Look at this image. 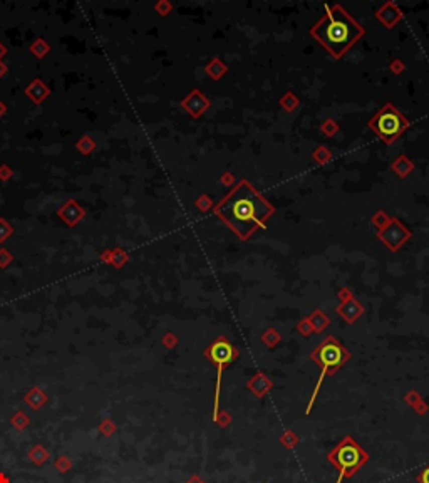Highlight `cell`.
Masks as SVG:
<instances>
[{"mask_svg": "<svg viewBox=\"0 0 429 483\" xmlns=\"http://www.w3.org/2000/svg\"><path fill=\"white\" fill-rule=\"evenodd\" d=\"M213 211L238 238L247 242L257 230L265 228L275 208L250 181L240 180L213 206Z\"/></svg>", "mask_w": 429, "mask_h": 483, "instance_id": "cell-1", "label": "cell"}, {"mask_svg": "<svg viewBox=\"0 0 429 483\" xmlns=\"http://www.w3.org/2000/svg\"><path fill=\"white\" fill-rule=\"evenodd\" d=\"M326 9L322 19L310 27V35L334 59H341L366 34V29L342 5L336 4Z\"/></svg>", "mask_w": 429, "mask_h": 483, "instance_id": "cell-2", "label": "cell"}, {"mask_svg": "<svg viewBox=\"0 0 429 483\" xmlns=\"http://www.w3.org/2000/svg\"><path fill=\"white\" fill-rule=\"evenodd\" d=\"M349 357H351V354L347 352L346 347H344L341 342L332 336L326 337V339H324L320 344L312 351L310 359L320 367V376H318L315 389H313L310 403H308V406H307V413L312 410L313 403H315V397L318 394V391H320L324 379H326L327 376L334 374L337 369H341V367L349 361Z\"/></svg>", "mask_w": 429, "mask_h": 483, "instance_id": "cell-3", "label": "cell"}, {"mask_svg": "<svg viewBox=\"0 0 429 483\" xmlns=\"http://www.w3.org/2000/svg\"><path fill=\"white\" fill-rule=\"evenodd\" d=\"M409 121L401 111H399L392 103H386L376 114L372 116L367 123V128L372 129L386 144H392L406 133L409 128Z\"/></svg>", "mask_w": 429, "mask_h": 483, "instance_id": "cell-4", "label": "cell"}, {"mask_svg": "<svg viewBox=\"0 0 429 483\" xmlns=\"http://www.w3.org/2000/svg\"><path fill=\"white\" fill-rule=\"evenodd\" d=\"M327 458L339 470V476L336 483H342L344 478L354 476L362 468L364 463L369 460L367 453L364 451L351 436L344 438V440L329 453Z\"/></svg>", "mask_w": 429, "mask_h": 483, "instance_id": "cell-5", "label": "cell"}, {"mask_svg": "<svg viewBox=\"0 0 429 483\" xmlns=\"http://www.w3.org/2000/svg\"><path fill=\"white\" fill-rule=\"evenodd\" d=\"M204 356L211 364L217 367V389H214V406H213V420L218 418V408H220V391H222V374L228 366L238 357V349L232 344L227 337H217L206 351Z\"/></svg>", "mask_w": 429, "mask_h": 483, "instance_id": "cell-6", "label": "cell"}, {"mask_svg": "<svg viewBox=\"0 0 429 483\" xmlns=\"http://www.w3.org/2000/svg\"><path fill=\"white\" fill-rule=\"evenodd\" d=\"M411 236H412L411 230H409L407 226L397 218H392V221L386 226V228L377 231V238L381 240L391 252H397L404 244H406V242H409Z\"/></svg>", "mask_w": 429, "mask_h": 483, "instance_id": "cell-7", "label": "cell"}, {"mask_svg": "<svg viewBox=\"0 0 429 483\" xmlns=\"http://www.w3.org/2000/svg\"><path fill=\"white\" fill-rule=\"evenodd\" d=\"M209 106H211V101H209L199 89L189 91V94L181 101V108L186 111L191 118H199V116H203L208 111Z\"/></svg>", "mask_w": 429, "mask_h": 483, "instance_id": "cell-8", "label": "cell"}, {"mask_svg": "<svg viewBox=\"0 0 429 483\" xmlns=\"http://www.w3.org/2000/svg\"><path fill=\"white\" fill-rule=\"evenodd\" d=\"M57 216L67 226H76L79 221L86 216V210H84L76 200H67L66 203L57 210Z\"/></svg>", "mask_w": 429, "mask_h": 483, "instance_id": "cell-9", "label": "cell"}, {"mask_svg": "<svg viewBox=\"0 0 429 483\" xmlns=\"http://www.w3.org/2000/svg\"><path fill=\"white\" fill-rule=\"evenodd\" d=\"M376 19L386 29H394V25L402 20V10L394 2H386L376 12Z\"/></svg>", "mask_w": 429, "mask_h": 483, "instance_id": "cell-10", "label": "cell"}, {"mask_svg": "<svg viewBox=\"0 0 429 483\" xmlns=\"http://www.w3.org/2000/svg\"><path fill=\"white\" fill-rule=\"evenodd\" d=\"M49 94H51V89H49V86L44 83L42 79H39V77L34 79L32 83L26 88V96L32 101L34 104L44 103V101L49 98Z\"/></svg>", "mask_w": 429, "mask_h": 483, "instance_id": "cell-11", "label": "cell"}, {"mask_svg": "<svg viewBox=\"0 0 429 483\" xmlns=\"http://www.w3.org/2000/svg\"><path fill=\"white\" fill-rule=\"evenodd\" d=\"M362 312H364V307L359 304L354 297L351 300L342 302V304L337 307V314L341 315L347 324H352L354 320H357L359 317L362 315Z\"/></svg>", "mask_w": 429, "mask_h": 483, "instance_id": "cell-12", "label": "cell"}, {"mask_svg": "<svg viewBox=\"0 0 429 483\" xmlns=\"http://www.w3.org/2000/svg\"><path fill=\"white\" fill-rule=\"evenodd\" d=\"M391 170L399 176V178H406V176H409L414 171V163L407 158L406 154H401L391 163Z\"/></svg>", "mask_w": 429, "mask_h": 483, "instance_id": "cell-13", "label": "cell"}, {"mask_svg": "<svg viewBox=\"0 0 429 483\" xmlns=\"http://www.w3.org/2000/svg\"><path fill=\"white\" fill-rule=\"evenodd\" d=\"M204 72H206L213 80H220L223 75L228 72V67H227V64L223 62L222 59L213 57V59L208 62L206 67H204Z\"/></svg>", "mask_w": 429, "mask_h": 483, "instance_id": "cell-14", "label": "cell"}, {"mask_svg": "<svg viewBox=\"0 0 429 483\" xmlns=\"http://www.w3.org/2000/svg\"><path fill=\"white\" fill-rule=\"evenodd\" d=\"M278 103H280V106L283 108V111H285V113L290 114V113H293V111L298 108V104H300V99H298L297 96L292 93V91H287V93L280 98V101H278Z\"/></svg>", "mask_w": 429, "mask_h": 483, "instance_id": "cell-15", "label": "cell"}, {"mask_svg": "<svg viewBox=\"0 0 429 483\" xmlns=\"http://www.w3.org/2000/svg\"><path fill=\"white\" fill-rule=\"evenodd\" d=\"M128 260H129L128 252L123 250L121 247H116V249L111 250V260H109V264H111L114 269H123V267L128 264Z\"/></svg>", "mask_w": 429, "mask_h": 483, "instance_id": "cell-16", "label": "cell"}, {"mask_svg": "<svg viewBox=\"0 0 429 483\" xmlns=\"http://www.w3.org/2000/svg\"><path fill=\"white\" fill-rule=\"evenodd\" d=\"M49 50H51V45L47 44L46 39H36L31 44V52L36 55L37 59H44L49 54Z\"/></svg>", "mask_w": 429, "mask_h": 483, "instance_id": "cell-17", "label": "cell"}, {"mask_svg": "<svg viewBox=\"0 0 429 483\" xmlns=\"http://www.w3.org/2000/svg\"><path fill=\"white\" fill-rule=\"evenodd\" d=\"M76 148H77V151H79L81 154H86V156H87V154H91L94 149H96V141H94L89 134H86V136H82V138L76 143Z\"/></svg>", "mask_w": 429, "mask_h": 483, "instance_id": "cell-18", "label": "cell"}, {"mask_svg": "<svg viewBox=\"0 0 429 483\" xmlns=\"http://www.w3.org/2000/svg\"><path fill=\"white\" fill-rule=\"evenodd\" d=\"M392 218H394V216L387 215L384 210H377V211H376V215L372 216L371 223H372L374 226H376L377 231H379V230H384V228H386V226L392 221Z\"/></svg>", "mask_w": 429, "mask_h": 483, "instance_id": "cell-19", "label": "cell"}, {"mask_svg": "<svg viewBox=\"0 0 429 483\" xmlns=\"http://www.w3.org/2000/svg\"><path fill=\"white\" fill-rule=\"evenodd\" d=\"M312 159L315 161L317 165H327L329 161L332 159V153L329 151L327 146H318V148L313 149L312 153Z\"/></svg>", "mask_w": 429, "mask_h": 483, "instance_id": "cell-20", "label": "cell"}, {"mask_svg": "<svg viewBox=\"0 0 429 483\" xmlns=\"http://www.w3.org/2000/svg\"><path fill=\"white\" fill-rule=\"evenodd\" d=\"M307 319H308V322H310L312 329H315L317 332H318V331H322L324 327H326V326L329 324V322H331V320L327 319L326 315L322 314L320 310H315L310 317H307Z\"/></svg>", "mask_w": 429, "mask_h": 483, "instance_id": "cell-21", "label": "cell"}, {"mask_svg": "<svg viewBox=\"0 0 429 483\" xmlns=\"http://www.w3.org/2000/svg\"><path fill=\"white\" fill-rule=\"evenodd\" d=\"M320 131H322V134L327 136V138H334V136L339 133V124L334 119H326L320 124Z\"/></svg>", "mask_w": 429, "mask_h": 483, "instance_id": "cell-22", "label": "cell"}, {"mask_svg": "<svg viewBox=\"0 0 429 483\" xmlns=\"http://www.w3.org/2000/svg\"><path fill=\"white\" fill-rule=\"evenodd\" d=\"M194 206H196L198 211H201V213H206L208 210L213 208V200L209 198L208 195H199L196 201H194Z\"/></svg>", "mask_w": 429, "mask_h": 483, "instance_id": "cell-23", "label": "cell"}, {"mask_svg": "<svg viewBox=\"0 0 429 483\" xmlns=\"http://www.w3.org/2000/svg\"><path fill=\"white\" fill-rule=\"evenodd\" d=\"M27 401H31V405L34 406V408H39L42 405L44 401H46V396H44V392L41 391V389H37V387H34V389L31 391V394H29L27 397H26Z\"/></svg>", "mask_w": 429, "mask_h": 483, "instance_id": "cell-24", "label": "cell"}, {"mask_svg": "<svg viewBox=\"0 0 429 483\" xmlns=\"http://www.w3.org/2000/svg\"><path fill=\"white\" fill-rule=\"evenodd\" d=\"M12 233H14L12 225L9 223L6 218H0V244H2V242H6Z\"/></svg>", "mask_w": 429, "mask_h": 483, "instance_id": "cell-25", "label": "cell"}, {"mask_svg": "<svg viewBox=\"0 0 429 483\" xmlns=\"http://www.w3.org/2000/svg\"><path fill=\"white\" fill-rule=\"evenodd\" d=\"M154 10L156 14H159L161 17H166V15L173 10V5L168 2V0H159V2L154 5Z\"/></svg>", "mask_w": 429, "mask_h": 483, "instance_id": "cell-26", "label": "cell"}, {"mask_svg": "<svg viewBox=\"0 0 429 483\" xmlns=\"http://www.w3.org/2000/svg\"><path fill=\"white\" fill-rule=\"evenodd\" d=\"M14 255H11V252L7 249H0V269H6L12 264Z\"/></svg>", "mask_w": 429, "mask_h": 483, "instance_id": "cell-27", "label": "cell"}, {"mask_svg": "<svg viewBox=\"0 0 429 483\" xmlns=\"http://www.w3.org/2000/svg\"><path fill=\"white\" fill-rule=\"evenodd\" d=\"M263 341H265L268 346H273V344H275V342L280 341V336H278V332H277V331L268 329V331H267V334L263 336Z\"/></svg>", "mask_w": 429, "mask_h": 483, "instance_id": "cell-28", "label": "cell"}, {"mask_svg": "<svg viewBox=\"0 0 429 483\" xmlns=\"http://www.w3.org/2000/svg\"><path fill=\"white\" fill-rule=\"evenodd\" d=\"M297 331H298V332H302L303 336H308L313 329H312V326H310V322H308V319H302L300 322H298Z\"/></svg>", "mask_w": 429, "mask_h": 483, "instance_id": "cell-29", "label": "cell"}, {"mask_svg": "<svg viewBox=\"0 0 429 483\" xmlns=\"http://www.w3.org/2000/svg\"><path fill=\"white\" fill-rule=\"evenodd\" d=\"M389 69H391V72H394V74H402L404 69H406V65H404V62L401 59H396V60H392V62H391Z\"/></svg>", "mask_w": 429, "mask_h": 483, "instance_id": "cell-30", "label": "cell"}, {"mask_svg": "<svg viewBox=\"0 0 429 483\" xmlns=\"http://www.w3.org/2000/svg\"><path fill=\"white\" fill-rule=\"evenodd\" d=\"M12 178V170L7 165H0V181H9Z\"/></svg>", "mask_w": 429, "mask_h": 483, "instance_id": "cell-31", "label": "cell"}, {"mask_svg": "<svg viewBox=\"0 0 429 483\" xmlns=\"http://www.w3.org/2000/svg\"><path fill=\"white\" fill-rule=\"evenodd\" d=\"M220 183L225 186H235V178H233L232 173H225V175H222Z\"/></svg>", "mask_w": 429, "mask_h": 483, "instance_id": "cell-32", "label": "cell"}, {"mask_svg": "<svg viewBox=\"0 0 429 483\" xmlns=\"http://www.w3.org/2000/svg\"><path fill=\"white\" fill-rule=\"evenodd\" d=\"M339 299H341L342 302H347V300H351L352 299V292H351V289H342V290H339Z\"/></svg>", "mask_w": 429, "mask_h": 483, "instance_id": "cell-33", "label": "cell"}, {"mask_svg": "<svg viewBox=\"0 0 429 483\" xmlns=\"http://www.w3.org/2000/svg\"><path fill=\"white\" fill-rule=\"evenodd\" d=\"M419 483H429V466L427 468H424V470L421 471V475H419Z\"/></svg>", "mask_w": 429, "mask_h": 483, "instance_id": "cell-34", "label": "cell"}, {"mask_svg": "<svg viewBox=\"0 0 429 483\" xmlns=\"http://www.w3.org/2000/svg\"><path fill=\"white\" fill-rule=\"evenodd\" d=\"M109 260H111V250H104L101 254V262H104V264H109Z\"/></svg>", "mask_w": 429, "mask_h": 483, "instance_id": "cell-35", "label": "cell"}, {"mask_svg": "<svg viewBox=\"0 0 429 483\" xmlns=\"http://www.w3.org/2000/svg\"><path fill=\"white\" fill-rule=\"evenodd\" d=\"M6 74H7V64H4L2 60H0V79H2Z\"/></svg>", "mask_w": 429, "mask_h": 483, "instance_id": "cell-36", "label": "cell"}, {"mask_svg": "<svg viewBox=\"0 0 429 483\" xmlns=\"http://www.w3.org/2000/svg\"><path fill=\"white\" fill-rule=\"evenodd\" d=\"M173 342H176V339H173V334H166V337H164V344L171 346Z\"/></svg>", "mask_w": 429, "mask_h": 483, "instance_id": "cell-37", "label": "cell"}, {"mask_svg": "<svg viewBox=\"0 0 429 483\" xmlns=\"http://www.w3.org/2000/svg\"><path fill=\"white\" fill-rule=\"evenodd\" d=\"M7 113V104L4 101H0V116H4Z\"/></svg>", "mask_w": 429, "mask_h": 483, "instance_id": "cell-38", "label": "cell"}, {"mask_svg": "<svg viewBox=\"0 0 429 483\" xmlns=\"http://www.w3.org/2000/svg\"><path fill=\"white\" fill-rule=\"evenodd\" d=\"M6 54H7V47H6V45H4L2 42H0V60L4 59V55H6Z\"/></svg>", "mask_w": 429, "mask_h": 483, "instance_id": "cell-39", "label": "cell"}]
</instances>
